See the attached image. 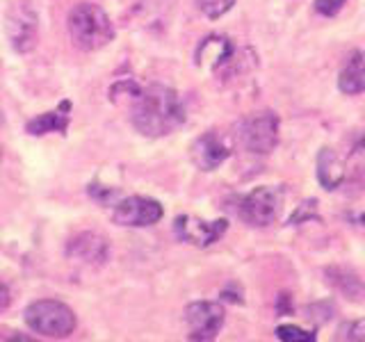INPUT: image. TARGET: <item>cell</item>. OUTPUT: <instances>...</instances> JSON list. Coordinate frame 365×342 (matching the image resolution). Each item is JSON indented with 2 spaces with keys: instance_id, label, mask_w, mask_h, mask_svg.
Segmentation results:
<instances>
[{
  "instance_id": "1",
  "label": "cell",
  "mask_w": 365,
  "mask_h": 342,
  "mask_svg": "<svg viewBox=\"0 0 365 342\" xmlns=\"http://www.w3.org/2000/svg\"><path fill=\"white\" fill-rule=\"evenodd\" d=\"M133 125L146 137H165L185 121V110L171 87L151 85L130 100Z\"/></svg>"
},
{
  "instance_id": "2",
  "label": "cell",
  "mask_w": 365,
  "mask_h": 342,
  "mask_svg": "<svg viewBox=\"0 0 365 342\" xmlns=\"http://www.w3.org/2000/svg\"><path fill=\"white\" fill-rule=\"evenodd\" d=\"M68 34L76 48L94 53L114 39L110 16L94 3H80L68 14Z\"/></svg>"
},
{
  "instance_id": "3",
  "label": "cell",
  "mask_w": 365,
  "mask_h": 342,
  "mask_svg": "<svg viewBox=\"0 0 365 342\" xmlns=\"http://www.w3.org/2000/svg\"><path fill=\"white\" fill-rule=\"evenodd\" d=\"M26 324L41 336L66 338L76 328V315L62 301L39 299L26 308Z\"/></svg>"
},
{
  "instance_id": "4",
  "label": "cell",
  "mask_w": 365,
  "mask_h": 342,
  "mask_svg": "<svg viewBox=\"0 0 365 342\" xmlns=\"http://www.w3.org/2000/svg\"><path fill=\"white\" fill-rule=\"evenodd\" d=\"M240 144H242L249 153L267 155L274 151L279 142V119L274 112H258L254 117L245 119L240 123Z\"/></svg>"
},
{
  "instance_id": "5",
  "label": "cell",
  "mask_w": 365,
  "mask_h": 342,
  "mask_svg": "<svg viewBox=\"0 0 365 342\" xmlns=\"http://www.w3.org/2000/svg\"><path fill=\"white\" fill-rule=\"evenodd\" d=\"M281 210V190L262 185L256 187L251 194H247L242 205H240V217L249 226H269L279 217Z\"/></svg>"
},
{
  "instance_id": "6",
  "label": "cell",
  "mask_w": 365,
  "mask_h": 342,
  "mask_svg": "<svg viewBox=\"0 0 365 342\" xmlns=\"http://www.w3.org/2000/svg\"><path fill=\"white\" fill-rule=\"evenodd\" d=\"M7 34L11 41V48L16 53L34 51L39 39V19L28 3H16L9 9L7 16Z\"/></svg>"
},
{
  "instance_id": "7",
  "label": "cell",
  "mask_w": 365,
  "mask_h": 342,
  "mask_svg": "<svg viewBox=\"0 0 365 342\" xmlns=\"http://www.w3.org/2000/svg\"><path fill=\"white\" fill-rule=\"evenodd\" d=\"M224 306L217 301H194L185 308L190 340H215L224 326Z\"/></svg>"
},
{
  "instance_id": "8",
  "label": "cell",
  "mask_w": 365,
  "mask_h": 342,
  "mask_svg": "<svg viewBox=\"0 0 365 342\" xmlns=\"http://www.w3.org/2000/svg\"><path fill=\"white\" fill-rule=\"evenodd\" d=\"M112 219L119 226L144 228L163 219V205L148 197H128L121 199L112 210Z\"/></svg>"
},
{
  "instance_id": "9",
  "label": "cell",
  "mask_w": 365,
  "mask_h": 342,
  "mask_svg": "<svg viewBox=\"0 0 365 342\" xmlns=\"http://www.w3.org/2000/svg\"><path fill=\"white\" fill-rule=\"evenodd\" d=\"M231 153H233V142L217 130L203 133L192 144V162L201 171H215L224 160L231 157Z\"/></svg>"
},
{
  "instance_id": "10",
  "label": "cell",
  "mask_w": 365,
  "mask_h": 342,
  "mask_svg": "<svg viewBox=\"0 0 365 342\" xmlns=\"http://www.w3.org/2000/svg\"><path fill=\"white\" fill-rule=\"evenodd\" d=\"M176 235L182 239V242H190V244H197V247H210L215 244L226 233V219H217V222H203L199 217H192V214H180L176 224Z\"/></svg>"
},
{
  "instance_id": "11",
  "label": "cell",
  "mask_w": 365,
  "mask_h": 342,
  "mask_svg": "<svg viewBox=\"0 0 365 342\" xmlns=\"http://www.w3.org/2000/svg\"><path fill=\"white\" fill-rule=\"evenodd\" d=\"M66 256L76 262L89 265V267L103 265V262L108 260V239L98 233H91V231L78 233L71 242H68Z\"/></svg>"
},
{
  "instance_id": "12",
  "label": "cell",
  "mask_w": 365,
  "mask_h": 342,
  "mask_svg": "<svg viewBox=\"0 0 365 342\" xmlns=\"http://www.w3.org/2000/svg\"><path fill=\"white\" fill-rule=\"evenodd\" d=\"M233 57V43L231 39L222 37V34H210L205 37L197 53H194V62L197 66L205 68V71H220L228 64V60Z\"/></svg>"
},
{
  "instance_id": "13",
  "label": "cell",
  "mask_w": 365,
  "mask_h": 342,
  "mask_svg": "<svg viewBox=\"0 0 365 342\" xmlns=\"http://www.w3.org/2000/svg\"><path fill=\"white\" fill-rule=\"evenodd\" d=\"M327 283L347 301H363L365 299V283L356 271L342 265H331L324 269Z\"/></svg>"
},
{
  "instance_id": "14",
  "label": "cell",
  "mask_w": 365,
  "mask_h": 342,
  "mask_svg": "<svg viewBox=\"0 0 365 342\" xmlns=\"http://www.w3.org/2000/svg\"><path fill=\"white\" fill-rule=\"evenodd\" d=\"M338 89L342 94L354 96V94H361L365 91V55L361 51H354L345 66L340 68V76H338Z\"/></svg>"
},
{
  "instance_id": "15",
  "label": "cell",
  "mask_w": 365,
  "mask_h": 342,
  "mask_svg": "<svg viewBox=\"0 0 365 342\" xmlns=\"http://www.w3.org/2000/svg\"><path fill=\"white\" fill-rule=\"evenodd\" d=\"M317 180L327 192H334L345 180V165L334 148H322L317 155Z\"/></svg>"
},
{
  "instance_id": "16",
  "label": "cell",
  "mask_w": 365,
  "mask_h": 342,
  "mask_svg": "<svg viewBox=\"0 0 365 342\" xmlns=\"http://www.w3.org/2000/svg\"><path fill=\"white\" fill-rule=\"evenodd\" d=\"M68 108H71V103L64 100L62 103V110H55V112H46L41 117H34L30 123H28V133L39 137V135H46V133H66L68 128Z\"/></svg>"
},
{
  "instance_id": "17",
  "label": "cell",
  "mask_w": 365,
  "mask_h": 342,
  "mask_svg": "<svg viewBox=\"0 0 365 342\" xmlns=\"http://www.w3.org/2000/svg\"><path fill=\"white\" fill-rule=\"evenodd\" d=\"M237 0H197V7L203 16L208 19H222L226 11H231Z\"/></svg>"
},
{
  "instance_id": "18",
  "label": "cell",
  "mask_w": 365,
  "mask_h": 342,
  "mask_svg": "<svg viewBox=\"0 0 365 342\" xmlns=\"http://www.w3.org/2000/svg\"><path fill=\"white\" fill-rule=\"evenodd\" d=\"M277 338L283 342H313L315 333L311 331H304L302 326H294V324H285L277 328Z\"/></svg>"
},
{
  "instance_id": "19",
  "label": "cell",
  "mask_w": 365,
  "mask_h": 342,
  "mask_svg": "<svg viewBox=\"0 0 365 342\" xmlns=\"http://www.w3.org/2000/svg\"><path fill=\"white\" fill-rule=\"evenodd\" d=\"M338 340H365V317L356 322H347L340 326Z\"/></svg>"
},
{
  "instance_id": "20",
  "label": "cell",
  "mask_w": 365,
  "mask_h": 342,
  "mask_svg": "<svg viewBox=\"0 0 365 342\" xmlns=\"http://www.w3.org/2000/svg\"><path fill=\"white\" fill-rule=\"evenodd\" d=\"M347 0H315V11L322 16H336Z\"/></svg>"
},
{
  "instance_id": "21",
  "label": "cell",
  "mask_w": 365,
  "mask_h": 342,
  "mask_svg": "<svg viewBox=\"0 0 365 342\" xmlns=\"http://www.w3.org/2000/svg\"><path fill=\"white\" fill-rule=\"evenodd\" d=\"M9 301H11V296H9V290H7V285L0 281V313L5 311V308L9 306Z\"/></svg>"
}]
</instances>
